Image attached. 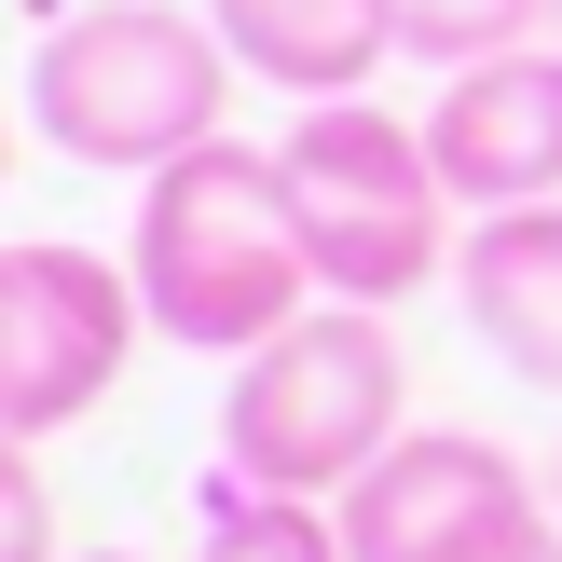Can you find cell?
I'll return each mask as SVG.
<instances>
[{
    "mask_svg": "<svg viewBox=\"0 0 562 562\" xmlns=\"http://www.w3.org/2000/svg\"><path fill=\"white\" fill-rule=\"evenodd\" d=\"M137 316L192 357H261L289 316H316V261H302V206H289V165L261 137H206V151L151 165L137 179Z\"/></svg>",
    "mask_w": 562,
    "mask_h": 562,
    "instance_id": "cell-1",
    "label": "cell"
},
{
    "mask_svg": "<svg viewBox=\"0 0 562 562\" xmlns=\"http://www.w3.org/2000/svg\"><path fill=\"white\" fill-rule=\"evenodd\" d=\"M398 426H412L398 316H371V302H316V316H289L261 357H234V384H220V481L329 508L344 481H371V453Z\"/></svg>",
    "mask_w": 562,
    "mask_h": 562,
    "instance_id": "cell-2",
    "label": "cell"
},
{
    "mask_svg": "<svg viewBox=\"0 0 562 562\" xmlns=\"http://www.w3.org/2000/svg\"><path fill=\"white\" fill-rule=\"evenodd\" d=\"M234 55H220V27L192 14V0H97V14L42 27V55H27V124L55 137L69 165H179L206 151V137H234L220 110H234Z\"/></svg>",
    "mask_w": 562,
    "mask_h": 562,
    "instance_id": "cell-3",
    "label": "cell"
},
{
    "mask_svg": "<svg viewBox=\"0 0 562 562\" xmlns=\"http://www.w3.org/2000/svg\"><path fill=\"white\" fill-rule=\"evenodd\" d=\"M274 165H289V206H302V261H316L329 302H371V316H398L426 274H453V192H439V151L426 124H398L384 97H329V110H289V137H274Z\"/></svg>",
    "mask_w": 562,
    "mask_h": 562,
    "instance_id": "cell-4",
    "label": "cell"
},
{
    "mask_svg": "<svg viewBox=\"0 0 562 562\" xmlns=\"http://www.w3.org/2000/svg\"><path fill=\"white\" fill-rule=\"evenodd\" d=\"M137 274L97 261V247L69 234H14L0 247V439H27L42 453L55 426H82V412L124 384L137 357Z\"/></svg>",
    "mask_w": 562,
    "mask_h": 562,
    "instance_id": "cell-5",
    "label": "cell"
},
{
    "mask_svg": "<svg viewBox=\"0 0 562 562\" xmlns=\"http://www.w3.org/2000/svg\"><path fill=\"white\" fill-rule=\"evenodd\" d=\"M521 508H549V494L521 481L481 426H398V439L371 453V481L329 494L344 562H481Z\"/></svg>",
    "mask_w": 562,
    "mask_h": 562,
    "instance_id": "cell-6",
    "label": "cell"
},
{
    "mask_svg": "<svg viewBox=\"0 0 562 562\" xmlns=\"http://www.w3.org/2000/svg\"><path fill=\"white\" fill-rule=\"evenodd\" d=\"M426 151H439V192L467 220H508V206H562V55H481V69L439 82L426 110Z\"/></svg>",
    "mask_w": 562,
    "mask_h": 562,
    "instance_id": "cell-7",
    "label": "cell"
},
{
    "mask_svg": "<svg viewBox=\"0 0 562 562\" xmlns=\"http://www.w3.org/2000/svg\"><path fill=\"white\" fill-rule=\"evenodd\" d=\"M220 27L247 82H274L289 110H329V97H371V69L398 55V14L384 0H192Z\"/></svg>",
    "mask_w": 562,
    "mask_h": 562,
    "instance_id": "cell-8",
    "label": "cell"
},
{
    "mask_svg": "<svg viewBox=\"0 0 562 562\" xmlns=\"http://www.w3.org/2000/svg\"><path fill=\"white\" fill-rule=\"evenodd\" d=\"M453 302L521 384H562V206H508V220H467L453 247Z\"/></svg>",
    "mask_w": 562,
    "mask_h": 562,
    "instance_id": "cell-9",
    "label": "cell"
},
{
    "mask_svg": "<svg viewBox=\"0 0 562 562\" xmlns=\"http://www.w3.org/2000/svg\"><path fill=\"white\" fill-rule=\"evenodd\" d=\"M192 562H344V521L302 508V494H247V481H220L206 549H192Z\"/></svg>",
    "mask_w": 562,
    "mask_h": 562,
    "instance_id": "cell-10",
    "label": "cell"
},
{
    "mask_svg": "<svg viewBox=\"0 0 562 562\" xmlns=\"http://www.w3.org/2000/svg\"><path fill=\"white\" fill-rule=\"evenodd\" d=\"M398 14V55H439V69H481V55H521L549 0H384Z\"/></svg>",
    "mask_w": 562,
    "mask_h": 562,
    "instance_id": "cell-11",
    "label": "cell"
},
{
    "mask_svg": "<svg viewBox=\"0 0 562 562\" xmlns=\"http://www.w3.org/2000/svg\"><path fill=\"white\" fill-rule=\"evenodd\" d=\"M0 562H55V494L27 467V439H0Z\"/></svg>",
    "mask_w": 562,
    "mask_h": 562,
    "instance_id": "cell-12",
    "label": "cell"
},
{
    "mask_svg": "<svg viewBox=\"0 0 562 562\" xmlns=\"http://www.w3.org/2000/svg\"><path fill=\"white\" fill-rule=\"evenodd\" d=\"M481 562H562V508H521V521H508V536H494Z\"/></svg>",
    "mask_w": 562,
    "mask_h": 562,
    "instance_id": "cell-13",
    "label": "cell"
},
{
    "mask_svg": "<svg viewBox=\"0 0 562 562\" xmlns=\"http://www.w3.org/2000/svg\"><path fill=\"white\" fill-rule=\"evenodd\" d=\"M0 179H14V124H0Z\"/></svg>",
    "mask_w": 562,
    "mask_h": 562,
    "instance_id": "cell-14",
    "label": "cell"
},
{
    "mask_svg": "<svg viewBox=\"0 0 562 562\" xmlns=\"http://www.w3.org/2000/svg\"><path fill=\"white\" fill-rule=\"evenodd\" d=\"M82 562H137V549H82Z\"/></svg>",
    "mask_w": 562,
    "mask_h": 562,
    "instance_id": "cell-15",
    "label": "cell"
},
{
    "mask_svg": "<svg viewBox=\"0 0 562 562\" xmlns=\"http://www.w3.org/2000/svg\"><path fill=\"white\" fill-rule=\"evenodd\" d=\"M549 508H562V453H549Z\"/></svg>",
    "mask_w": 562,
    "mask_h": 562,
    "instance_id": "cell-16",
    "label": "cell"
},
{
    "mask_svg": "<svg viewBox=\"0 0 562 562\" xmlns=\"http://www.w3.org/2000/svg\"><path fill=\"white\" fill-rule=\"evenodd\" d=\"M549 27H562V0H549Z\"/></svg>",
    "mask_w": 562,
    "mask_h": 562,
    "instance_id": "cell-17",
    "label": "cell"
}]
</instances>
